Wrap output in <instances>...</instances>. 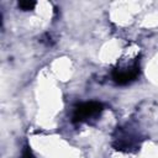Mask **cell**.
I'll return each mask as SVG.
<instances>
[{"label":"cell","instance_id":"1","mask_svg":"<svg viewBox=\"0 0 158 158\" xmlns=\"http://www.w3.org/2000/svg\"><path fill=\"white\" fill-rule=\"evenodd\" d=\"M104 110V105L99 101H88L78 104L73 111V122H84L89 118L99 115Z\"/></svg>","mask_w":158,"mask_h":158},{"label":"cell","instance_id":"2","mask_svg":"<svg viewBox=\"0 0 158 158\" xmlns=\"http://www.w3.org/2000/svg\"><path fill=\"white\" fill-rule=\"evenodd\" d=\"M139 75V64L136 60L128 67L116 68L112 72V80L118 85H126Z\"/></svg>","mask_w":158,"mask_h":158},{"label":"cell","instance_id":"3","mask_svg":"<svg viewBox=\"0 0 158 158\" xmlns=\"http://www.w3.org/2000/svg\"><path fill=\"white\" fill-rule=\"evenodd\" d=\"M36 6V1H19V7L25 10V11H28V10H33Z\"/></svg>","mask_w":158,"mask_h":158},{"label":"cell","instance_id":"4","mask_svg":"<svg viewBox=\"0 0 158 158\" xmlns=\"http://www.w3.org/2000/svg\"><path fill=\"white\" fill-rule=\"evenodd\" d=\"M21 158H35V156L32 154V152H31V149L28 147H25V149L22 151Z\"/></svg>","mask_w":158,"mask_h":158}]
</instances>
